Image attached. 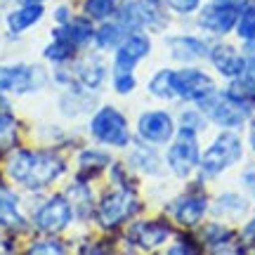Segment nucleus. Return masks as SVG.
<instances>
[{
	"label": "nucleus",
	"mask_w": 255,
	"mask_h": 255,
	"mask_svg": "<svg viewBox=\"0 0 255 255\" xmlns=\"http://www.w3.org/2000/svg\"><path fill=\"white\" fill-rule=\"evenodd\" d=\"M57 38L69 40L71 45H83V43H88V40L92 38V28L85 19H76V21H71V24H66L64 31H57Z\"/></svg>",
	"instance_id": "obj_19"
},
{
	"label": "nucleus",
	"mask_w": 255,
	"mask_h": 255,
	"mask_svg": "<svg viewBox=\"0 0 255 255\" xmlns=\"http://www.w3.org/2000/svg\"><path fill=\"white\" fill-rule=\"evenodd\" d=\"M215 2L227 5V7H234V9H239V7H244V5H246V0H215Z\"/></svg>",
	"instance_id": "obj_33"
},
{
	"label": "nucleus",
	"mask_w": 255,
	"mask_h": 255,
	"mask_svg": "<svg viewBox=\"0 0 255 255\" xmlns=\"http://www.w3.org/2000/svg\"><path fill=\"white\" fill-rule=\"evenodd\" d=\"M251 146H253V151H255V121H253V126H251Z\"/></svg>",
	"instance_id": "obj_35"
},
{
	"label": "nucleus",
	"mask_w": 255,
	"mask_h": 255,
	"mask_svg": "<svg viewBox=\"0 0 255 255\" xmlns=\"http://www.w3.org/2000/svg\"><path fill=\"white\" fill-rule=\"evenodd\" d=\"M43 244H45V246H33L31 248V253H62L64 251V246H59V244L52 246L55 241H43Z\"/></svg>",
	"instance_id": "obj_32"
},
{
	"label": "nucleus",
	"mask_w": 255,
	"mask_h": 255,
	"mask_svg": "<svg viewBox=\"0 0 255 255\" xmlns=\"http://www.w3.org/2000/svg\"><path fill=\"white\" fill-rule=\"evenodd\" d=\"M149 47H151V43L146 36H132L128 38L126 43H121L119 55H116V73H130L132 66L142 57H146Z\"/></svg>",
	"instance_id": "obj_12"
},
{
	"label": "nucleus",
	"mask_w": 255,
	"mask_h": 255,
	"mask_svg": "<svg viewBox=\"0 0 255 255\" xmlns=\"http://www.w3.org/2000/svg\"><path fill=\"white\" fill-rule=\"evenodd\" d=\"M165 2L173 9H177V12H191V9L199 7L201 0H165Z\"/></svg>",
	"instance_id": "obj_31"
},
{
	"label": "nucleus",
	"mask_w": 255,
	"mask_h": 255,
	"mask_svg": "<svg viewBox=\"0 0 255 255\" xmlns=\"http://www.w3.org/2000/svg\"><path fill=\"white\" fill-rule=\"evenodd\" d=\"M170 47H173L175 59H196L206 55V45L194 38H175L170 40Z\"/></svg>",
	"instance_id": "obj_20"
},
{
	"label": "nucleus",
	"mask_w": 255,
	"mask_h": 255,
	"mask_svg": "<svg viewBox=\"0 0 255 255\" xmlns=\"http://www.w3.org/2000/svg\"><path fill=\"white\" fill-rule=\"evenodd\" d=\"M246 234H248V237H255V222H253V225H251V227L246 229Z\"/></svg>",
	"instance_id": "obj_36"
},
{
	"label": "nucleus",
	"mask_w": 255,
	"mask_h": 255,
	"mask_svg": "<svg viewBox=\"0 0 255 255\" xmlns=\"http://www.w3.org/2000/svg\"><path fill=\"white\" fill-rule=\"evenodd\" d=\"M139 135L154 142V144H165L173 137V119L165 111H149L144 116H139Z\"/></svg>",
	"instance_id": "obj_9"
},
{
	"label": "nucleus",
	"mask_w": 255,
	"mask_h": 255,
	"mask_svg": "<svg viewBox=\"0 0 255 255\" xmlns=\"http://www.w3.org/2000/svg\"><path fill=\"white\" fill-rule=\"evenodd\" d=\"M78 78H81L88 88H97L104 78V66L100 59H88L78 66Z\"/></svg>",
	"instance_id": "obj_22"
},
{
	"label": "nucleus",
	"mask_w": 255,
	"mask_h": 255,
	"mask_svg": "<svg viewBox=\"0 0 255 255\" xmlns=\"http://www.w3.org/2000/svg\"><path fill=\"white\" fill-rule=\"evenodd\" d=\"M121 26H116V24H107V26H102L100 31H97V45L100 47H111L116 45V43H121Z\"/></svg>",
	"instance_id": "obj_26"
},
{
	"label": "nucleus",
	"mask_w": 255,
	"mask_h": 255,
	"mask_svg": "<svg viewBox=\"0 0 255 255\" xmlns=\"http://www.w3.org/2000/svg\"><path fill=\"white\" fill-rule=\"evenodd\" d=\"M139 208L137 201L126 194V191H116V194H109L107 199L102 201L100 206V222L102 227H116L119 222H123L126 218H130L135 210Z\"/></svg>",
	"instance_id": "obj_7"
},
{
	"label": "nucleus",
	"mask_w": 255,
	"mask_h": 255,
	"mask_svg": "<svg viewBox=\"0 0 255 255\" xmlns=\"http://www.w3.org/2000/svg\"><path fill=\"white\" fill-rule=\"evenodd\" d=\"M71 222V203L64 196H52L43 208L36 213V227L43 232H62Z\"/></svg>",
	"instance_id": "obj_6"
},
{
	"label": "nucleus",
	"mask_w": 255,
	"mask_h": 255,
	"mask_svg": "<svg viewBox=\"0 0 255 255\" xmlns=\"http://www.w3.org/2000/svg\"><path fill=\"white\" fill-rule=\"evenodd\" d=\"M57 19L66 24V19H69V17H66V7H59V9H57Z\"/></svg>",
	"instance_id": "obj_34"
},
{
	"label": "nucleus",
	"mask_w": 255,
	"mask_h": 255,
	"mask_svg": "<svg viewBox=\"0 0 255 255\" xmlns=\"http://www.w3.org/2000/svg\"><path fill=\"white\" fill-rule=\"evenodd\" d=\"M241 158V139L234 132H222V135L213 142L208 151L201 158V170L206 177L222 173L225 168H229L232 163H237Z\"/></svg>",
	"instance_id": "obj_2"
},
{
	"label": "nucleus",
	"mask_w": 255,
	"mask_h": 255,
	"mask_svg": "<svg viewBox=\"0 0 255 255\" xmlns=\"http://www.w3.org/2000/svg\"><path fill=\"white\" fill-rule=\"evenodd\" d=\"M170 85H173V92H177L182 100H203L208 92H213V81L196 69H184L177 73L173 71Z\"/></svg>",
	"instance_id": "obj_5"
},
{
	"label": "nucleus",
	"mask_w": 255,
	"mask_h": 255,
	"mask_svg": "<svg viewBox=\"0 0 255 255\" xmlns=\"http://www.w3.org/2000/svg\"><path fill=\"white\" fill-rule=\"evenodd\" d=\"M161 21L158 0H135L123 7V24L128 26H156Z\"/></svg>",
	"instance_id": "obj_10"
},
{
	"label": "nucleus",
	"mask_w": 255,
	"mask_h": 255,
	"mask_svg": "<svg viewBox=\"0 0 255 255\" xmlns=\"http://www.w3.org/2000/svg\"><path fill=\"white\" fill-rule=\"evenodd\" d=\"M237 21V9L234 7H227V5H220L213 0V5L201 12L199 17V24L208 31H215V33H227L229 28L234 26Z\"/></svg>",
	"instance_id": "obj_13"
},
{
	"label": "nucleus",
	"mask_w": 255,
	"mask_h": 255,
	"mask_svg": "<svg viewBox=\"0 0 255 255\" xmlns=\"http://www.w3.org/2000/svg\"><path fill=\"white\" fill-rule=\"evenodd\" d=\"M36 69H28V66H0V92H28L33 90L38 83L36 78Z\"/></svg>",
	"instance_id": "obj_11"
},
{
	"label": "nucleus",
	"mask_w": 255,
	"mask_h": 255,
	"mask_svg": "<svg viewBox=\"0 0 255 255\" xmlns=\"http://www.w3.org/2000/svg\"><path fill=\"white\" fill-rule=\"evenodd\" d=\"M170 78H173V71H161V73H156V78L151 81L149 90L154 92L156 97H170V95H173V85H170Z\"/></svg>",
	"instance_id": "obj_25"
},
{
	"label": "nucleus",
	"mask_w": 255,
	"mask_h": 255,
	"mask_svg": "<svg viewBox=\"0 0 255 255\" xmlns=\"http://www.w3.org/2000/svg\"><path fill=\"white\" fill-rule=\"evenodd\" d=\"M85 12L95 19H104L114 12V0H88L85 2Z\"/></svg>",
	"instance_id": "obj_28"
},
{
	"label": "nucleus",
	"mask_w": 255,
	"mask_h": 255,
	"mask_svg": "<svg viewBox=\"0 0 255 255\" xmlns=\"http://www.w3.org/2000/svg\"><path fill=\"white\" fill-rule=\"evenodd\" d=\"M109 163V156L100 154V151H85L81 154V165H88V168H100V165Z\"/></svg>",
	"instance_id": "obj_29"
},
{
	"label": "nucleus",
	"mask_w": 255,
	"mask_h": 255,
	"mask_svg": "<svg viewBox=\"0 0 255 255\" xmlns=\"http://www.w3.org/2000/svg\"><path fill=\"white\" fill-rule=\"evenodd\" d=\"M28 2H38V0H28Z\"/></svg>",
	"instance_id": "obj_37"
},
{
	"label": "nucleus",
	"mask_w": 255,
	"mask_h": 255,
	"mask_svg": "<svg viewBox=\"0 0 255 255\" xmlns=\"http://www.w3.org/2000/svg\"><path fill=\"white\" fill-rule=\"evenodd\" d=\"M168 163L175 170V175H180V177H187L191 173V168L199 163V149H196L194 135H182L180 132V139L168 151Z\"/></svg>",
	"instance_id": "obj_8"
},
{
	"label": "nucleus",
	"mask_w": 255,
	"mask_h": 255,
	"mask_svg": "<svg viewBox=\"0 0 255 255\" xmlns=\"http://www.w3.org/2000/svg\"><path fill=\"white\" fill-rule=\"evenodd\" d=\"M229 95L237 102H241L244 107L255 104V76H241L239 73V78L229 88Z\"/></svg>",
	"instance_id": "obj_21"
},
{
	"label": "nucleus",
	"mask_w": 255,
	"mask_h": 255,
	"mask_svg": "<svg viewBox=\"0 0 255 255\" xmlns=\"http://www.w3.org/2000/svg\"><path fill=\"white\" fill-rule=\"evenodd\" d=\"M92 135L100 142L111 146H126L128 144V123L123 114L116 111L114 107L102 109L95 119H92Z\"/></svg>",
	"instance_id": "obj_4"
},
{
	"label": "nucleus",
	"mask_w": 255,
	"mask_h": 255,
	"mask_svg": "<svg viewBox=\"0 0 255 255\" xmlns=\"http://www.w3.org/2000/svg\"><path fill=\"white\" fill-rule=\"evenodd\" d=\"M173 213L182 225L191 227V225H196L201 220V215L206 213V201L201 199V196H184V199H180L173 206Z\"/></svg>",
	"instance_id": "obj_16"
},
{
	"label": "nucleus",
	"mask_w": 255,
	"mask_h": 255,
	"mask_svg": "<svg viewBox=\"0 0 255 255\" xmlns=\"http://www.w3.org/2000/svg\"><path fill=\"white\" fill-rule=\"evenodd\" d=\"M24 218L19 213L17 196L7 189H0V227H21Z\"/></svg>",
	"instance_id": "obj_17"
},
{
	"label": "nucleus",
	"mask_w": 255,
	"mask_h": 255,
	"mask_svg": "<svg viewBox=\"0 0 255 255\" xmlns=\"http://www.w3.org/2000/svg\"><path fill=\"white\" fill-rule=\"evenodd\" d=\"M210 59L215 64V69L220 73H225L229 78H237L239 73H244L246 69V62H244V57L239 55L234 47L229 45H218L213 47V52H210Z\"/></svg>",
	"instance_id": "obj_15"
},
{
	"label": "nucleus",
	"mask_w": 255,
	"mask_h": 255,
	"mask_svg": "<svg viewBox=\"0 0 255 255\" xmlns=\"http://www.w3.org/2000/svg\"><path fill=\"white\" fill-rule=\"evenodd\" d=\"M170 234V229L163 227V225H156V222H139L135 227L130 229L128 239L137 244L139 248H154V246H161L165 239Z\"/></svg>",
	"instance_id": "obj_14"
},
{
	"label": "nucleus",
	"mask_w": 255,
	"mask_h": 255,
	"mask_svg": "<svg viewBox=\"0 0 255 255\" xmlns=\"http://www.w3.org/2000/svg\"><path fill=\"white\" fill-rule=\"evenodd\" d=\"M132 163L137 168L146 170V173H156L158 170V156L151 149H137L135 154H132Z\"/></svg>",
	"instance_id": "obj_23"
},
{
	"label": "nucleus",
	"mask_w": 255,
	"mask_h": 255,
	"mask_svg": "<svg viewBox=\"0 0 255 255\" xmlns=\"http://www.w3.org/2000/svg\"><path fill=\"white\" fill-rule=\"evenodd\" d=\"M199 102H201V109L206 111L215 123H220V126L237 128L246 121V114H248L246 107H244L241 102L234 100L229 92H225V95H220V92H208V95Z\"/></svg>",
	"instance_id": "obj_3"
},
{
	"label": "nucleus",
	"mask_w": 255,
	"mask_h": 255,
	"mask_svg": "<svg viewBox=\"0 0 255 255\" xmlns=\"http://www.w3.org/2000/svg\"><path fill=\"white\" fill-rule=\"evenodd\" d=\"M40 17H43V7L36 5V2H28V5H24L21 9H17V12H12V14H9L7 26H9V31L19 33V31H24V28L33 26Z\"/></svg>",
	"instance_id": "obj_18"
},
{
	"label": "nucleus",
	"mask_w": 255,
	"mask_h": 255,
	"mask_svg": "<svg viewBox=\"0 0 255 255\" xmlns=\"http://www.w3.org/2000/svg\"><path fill=\"white\" fill-rule=\"evenodd\" d=\"M73 52V45L69 40H64V38H57L52 45L45 47V57L47 59H52V62H64V59H69Z\"/></svg>",
	"instance_id": "obj_24"
},
{
	"label": "nucleus",
	"mask_w": 255,
	"mask_h": 255,
	"mask_svg": "<svg viewBox=\"0 0 255 255\" xmlns=\"http://www.w3.org/2000/svg\"><path fill=\"white\" fill-rule=\"evenodd\" d=\"M239 36L244 40H255V7H248L239 19Z\"/></svg>",
	"instance_id": "obj_27"
},
{
	"label": "nucleus",
	"mask_w": 255,
	"mask_h": 255,
	"mask_svg": "<svg viewBox=\"0 0 255 255\" xmlns=\"http://www.w3.org/2000/svg\"><path fill=\"white\" fill-rule=\"evenodd\" d=\"M116 90L121 92V95H128V92L135 88V78H132V73H116Z\"/></svg>",
	"instance_id": "obj_30"
},
{
	"label": "nucleus",
	"mask_w": 255,
	"mask_h": 255,
	"mask_svg": "<svg viewBox=\"0 0 255 255\" xmlns=\"http://www.w3.org/2000/svg\"><path fill=\"white\" fill-rule=\"evenodd\" d=\"M7 170L26 189H43L45 184H50L64 173V161L57 158L55 154H50V151L19 149L17 154L9 158Z\"/></svg>",
	"instance_id": "obj_1"
}]
</instances>
